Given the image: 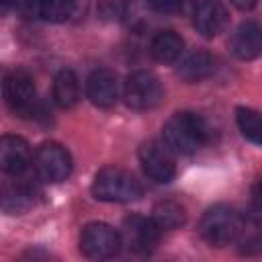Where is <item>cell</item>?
I'll return each instance as SVG.
<instances>
[{
	"mask_svg": "<svg viewBox=\"0 0 262 262\" xmlns=\"http://www.w3.org/2000/svg\"><path fill=\"white\" fill-rule=\"evenodd\" d=\"M215 72V57L207 51L190 53L178 68V76L184 82H201Z\"/></svg>",
	"mask_w": 262,
	"mask_h": 262,
	"instance_id": "obj_16",
	"label": "cell"
},
{
	"mask_svg": "<svg viewBox=\"0 0 262 262\" xmlns=\"http://www.w3.org/2000/svg\"><path fill=\"white\" fill-rule=\"evenodd\" d=\"M16 2H18V0H0V16H4Z\"/></svg>",
	"mask_w": 262,
	"mask_h": 262,
	"instance_id": "obj_23",
	"label": "cell"
},
{
	"mask_svg": "<svg viewBox=\"0 0 262 262\" xmlns=\"http://www.w3.org/2000/svg\"><path fill=\"white\" fill-rule=\"evenodd\" d=\"M139 162H141V168L143 172L160 182V184H166L170 182L174 176H176V166H174V160L170 156V149L164 145V143H158V141H145L141 147H139Z\"/></svg>",
	"mask_w": 262,
	"mask_h": 262,
	"instance_id": "obj_8",
	"label": "cell"
},
{
	"mask_svg": "<svg viewBox=\"0 0 262 262\" xmlns=\"http://www.w3.org/2000/svg\"><path fill=\"white\" fill-rule=\"evenodd\" d=\"M4 98L10 111L18 117L31 119L37 117L39 98L35 90V82L29 72L25 70H12L4 78Z\"/></svg>",
	"mask_w": 262,
	"mask_h": 262,
	"instance_id": "obj_4",
	"label": "cell"
},
{
	"mask_svg": "<svg viewBox=\"0 0 262 262\" xmlns=\"http://www.w3.org/2000/svg\"><path fill=\"white\" fill-rule=\"evenodd\" d=\"M229 51L237 59H256L262 51V37H260V27L256 23H244L239 25L231 39H229Z\"/></svg>",
	"mask_w": 262,
	"mask_h": 262,
	"instance_id": "obj_15",
	"label": "cell"
},
{
	"mask_svg": "<svg viewBox=\"0 0 262 262\" xmlns=\"http://www.w3.org/2000/svg\"><path fill=\"white\" fill-rule=\"evenodd\" d=\"M123 98L127 106L135 111H151L162 102L164 90H162L160 80L151 72L137 70L127 76L125 86H123Z\"/></svg>",
	"mask_w": 262,
	"mask_h": 262,
	"instance_id": "obj_5",
	"label": "cell"
},
{
	"mask_svg": "<svg viewBox=\"0 0 262 262\" xmlns=\"http://www.w3.org/2000/svg\"><path fill=\"white\" fill-rule=\"evenodd\" d=\"M86 94L92 104L100 108H108L117 102L119 96V80L113 70L100 68L94 70L86 80Z\"/></svg>",
	"mask_w": 262,
	"mask_h": 262,
	"instance_id": "obj_11",
	"label": "cell"
},
{
	"mask_svg": "<svg viewBox=\"0 0 262 262\" xmlns=\"http://www.w3.org/2000/svg\"><path fill=\"white\" fill-rule=\"evenodd\" d=\"M199 233L211 246H217V248L229 246L244 233V217L231 207L217 205L201 217Z\"/></svg>",
	"mask_w": 262,
	"mask_h": 262,
	"instance_id": "obj_2",
	"label": "cell"
},
{
	"mask_svg": "<svg viewBox=\"0 0 262 262\" xmlns=\"http://www.w3.org/2000/svg\"><path fill=\"white\" fill-rule=\"evenodd\" d=\"M184 47V41L178 33L174 31H160L154 39H151V55L154 59L162 61V63H172L180 57Z\"/></svg>",
	"mask_w": 262,
	"mask_h": 262,
	"instance_id": "obj_18",
	"label": "cell"
},
{
	"mask_svg": "<svg viewBox=\"0 0 262 262\" xmlns=\"http://www.w3.org/2000/svg\"><path fill=\"white\" fill-rule=\"evenodd\" d=\"M151 221L160 231H172L186 223V211L174 201H160L151 211Z\"/></svg>",
	"mask_w": 262,
	"mask_h": 262,
	"instance_id": "obj_19",
	"label": "cell"
},
{
	"mask_svg": "<svg viewBox=\"0 0 262 262\" xmlns=\"http://www.w3.org/2000/svg\"><path fill=\"white\" fill-rule=\"evenodd\" d=\"M207 137H209L207 123L199 115L188 113V111H182V113L172 115L166 121L164 129H162L164 145L170 151L182 154V156H188V154L199 151L205 145Z\"/></svg>",
	"mask_w": 262,
	"mask_h": 262,
	"instance_id": "obj_1",
	"label": "cell"
},
{
	"mask_svg": "<svg viewBox=\"0 0 262 262\" xmlns=\"http://www.w3.org/2000/svg\"><path fill=\"white\" fill-rule=\"evenodd\" d=\"M121 237H125V244L135 254H149L160 239V229L151 219L141 215H131L123 223Z\"/></svg>",
	"mask_w": 262,
	"mask_h": 262,
	"instance_id": "obj_9",
	"label": "cell"
},
{
	"mask_svg": "<svg viewBox=\"0 0 262 262\" xmlns=\"http://www.w3.org/2000/svg\"><path fill=\"white\" fill-rule=\"evenodd\" d=\"M147 2L151 4V8H156L158 12H166V14L178 12L182 6V0H147Z\"/></svg>",
	"mask_w": 262,
	"mask_h": 262,
	"instance_id": "obj_21",
	"label": "cell"
},
{
	"mask_svg": "<svg viewBox=\"0 0 262 262\" xmlns=\"http://www.w3.org/2000/svg\"><path fill=\"white\" fill-rule=\"evenodd\" d=\"M35 205V188L29 182L12 180L0 186V209L10 215H20Z\"/></svg>",
	"mask_w": 262,
	"mask_h": 262,
	"instance_id": "obj_13",
	"label": "cell"
},
{
	"mask_svg": "<svg viewBox=\"0 0 262 262\" xmlns=\"http://www.w3.org/2000/svg\"><path fill=\"white\" fill-rule=\"evenodd\" d=\"M235 121H237V127H239L242 135L246 139H250L252 143L262 141V121H260V115L254 108L239 106L235 111Z\"/></svg>",
	"mask_w": 262,
	"mask_h": 262,
	"instance_id": "obj_20",
	"label": "cell"
},
{
	"mask_svg": "<svg viewBox=\"0 0 262 262\" xmlns=\"http://www.w3.org/2000/svg\"><path fill=\"white\" fill-rule=\"evenodd\" d=\"M123 246V237L121 233L111 227L108 223H100V221H94V223H88L84 229H82V235H80V250L84 256L88 258H94V260H106V258H113L119 254Z\"/></svg>",
	"mask_w": 262,
	"mask_h": 262,
	"instance_id": "obj_6",
	"label": "cell"
},
{
	"mask_svg": "<svg viewBox=\"0 0 262 262\" xmlns=\"http://www.w3.org/2000/svg\"><path fill=\"white\" fill-rule=\"evenodd\" d=\"M92 194L104 203H131L141 196V184L121 168H102L94 182Z\"/></svg>",
	"mask_w": 262,
	"mask_h": 262,
	"instance_id": "obj_3",
	"label": "cell"
},
{
	"mask_svg": "<svg viewBox=\"0 0 262 262\" xmlns=\"http://www.w3.org/2000/svg\"><path fill=\"white\" fill-rule=\"evenodd\" d=\"M227 20H229V14L221 0H199L194 4L192 25L203 37L211 39L219 35L227 27Z\"/></svg>",
	"mask_w": 262,
	"mask_h": 262,
	"instance_id": "obj_10",
	"label": "cell"
},
{
	"mask_svg": "<svg viewBox=\"0 0 262 262\" xmlns=\"http://www.w3.org/2000/svg\"><path fill=\"white\" fill-rule=\"evenodd\" d=\"M16 4L29 16H39L49 23H61L72 16L76 0H18Z\"/></svg>",
	"mask_w": 262,
	"mask_h": 262,
	"instance_id": "obj_14",
	"label": "cell"
},
{
	"mask_svg": "<svg viewBox=\"0 0 262 262\" xmlns=\"http://www.w3.org/2000/svg\"><path fill=\"white\" fill-rule=\"evenodd\" d=\"M31 164V147L18 135H0V168L6 174H20Z\"/></svg>",
	"mask_w": 262,
	"mask_h": 262,
	"instance_id": "obj_12",
	"label": "cell"
},
{
	"mask_svg": "<svg viewBox=\"0 0 262 262\" xmlns=\"http://www.w3.org/2000/svg\"><path fill=\"white\" fill-rule=\"evenodd\" d=\"M53 100L61 108H72L80 100V84L78 78L72 70H61L57 72L53 80Z\"/></svg>",
	"mask_w": 262,
	"mask_h": 262,
	"instance_id": "obj_17",
	"label": "cell"
},
{
	"mask_svg": "<svg viewBox=\"0 0 262 262\" xmlns=\"http://www.w3.org/2000/svg\"><path fill=\"white\" fill-rule=\"evenodd\" d=\"M35 166L45 182H61L72 172V156L63 145L49 141L37 149Z\"/></svg>",
	"mask_w": 262,
	"mask_h": 262,
	"instance_id": "obj_7",
	"label": "cell"
},
{
	"mask_svg": "<svg viewBox=\"0 0 262 262\" xmlns=\"http://www.w3.org/2000/svg\"><path fill=\"white\" fill-rule=\"evenodd\" d=\"M256 2L258 0H231V4L235 8H239V10H252L256 6Z\"/></svg>",
	"mask_w": 262,
	"mask_h": 262,
	"instance_id": "obj_22",
	"label": "cell"
}]
</instances>
